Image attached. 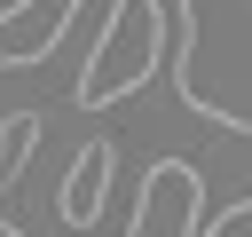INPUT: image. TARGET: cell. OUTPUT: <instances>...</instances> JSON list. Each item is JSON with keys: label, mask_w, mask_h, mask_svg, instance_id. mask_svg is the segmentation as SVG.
I'll use <instances>...</instances> for the list:
<instances>
[{"label": "cell", "mask_w": 252, "mask_h": 237, "mask_svg": "<svg viewBox=\"0 0 252 237\" xmlns=\"http://www.w3.org/2000/svg\"><path fill=\"white\" fill-rule=\"evenodd\" d=\"M150 55H158V8H150V0H118L110 32H102L87 79H79V103H110L118 87H142Z\"/></svg>", "instance_id": "6da1fadb"}, {"label": "cell", "mask_w": 252, "mask_h": 237, "mask_svg": "<svg viewBox=\"0 0 252 237\" xmlns=\"http://www.w3.org/2000/svg\"><path fill=\"white\" fill-rule=\"evenodd\" d=\"M102 182H110V142H87V158L71 166V182H63V198H55V205H63V221H79V229H87V221L102 213Z\"/></svg>", "instance_id": "7a4b0ae2"}, {"label": "cell", "mask_w": 252, "mask_h": 237, "mask_svg": "<svg viewBox=\"0 0 252 237\" xmlns=\"http://www.w3.org/2000/svg\"><path fill=\"white\" fill-rule=\"evenodd\" d=\"M24 150H32V118H16V126H8V182H16V166H24Z\"/></svg>", "instance_id": "3957f363"}]
</instances>
